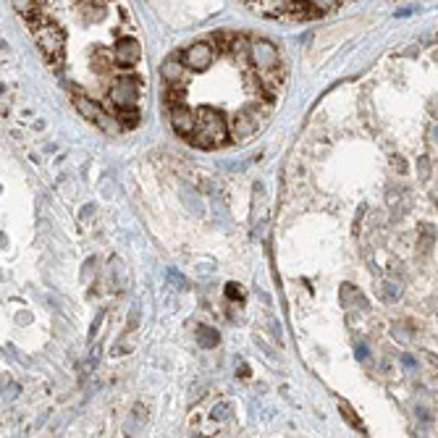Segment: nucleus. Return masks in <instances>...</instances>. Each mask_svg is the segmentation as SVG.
I'll return each mask as SVG.
<instances>
[{
	"instance_id": "obj_4",
	"label": "nucleus",
	"mask_w": 438,
	"mask_h": 438,
	"mask_svg": "<svg viewBox=\"0 0 438 438\" xmlns=\"http://www.w3.org/2000/svg\"><path fill=\"white\" fill-rule=\"evenodd\" d=\"M197 341H200V346L202 349H213L218 341H221V336H218V331L215 328H200V331H197Z\"/></svg>"
},
{
	"instance_id": "obj_6",
	"label": "nucleus",
	"mask_w": 438,
	"mask_h": 438,
	"mask_svg": "<svg viewBox=\"0 0 438 438\" xmlns=\"http://www.w3.org/2000/svg\"><path fill=\"white\" fill-rule=\"evenodd\" d=\"M339 409H341V414H344V418H346V423H349V425H352V428H357V430H362V433H365V428H362V420H357V414H354V409L349 407L346 402H341V404H339Z\"/></svg>"
},
{
	"instance_id": "obj_2",
	"label": "nucleus",
	"mask_w": 438,
	"mask_h": 438,
	"mask_svg": "<svg viewBox=\"0 0 438 438\" xmlns=\"http://www.w3.org/2000/svg\"><path fill=\"white\" fill-rule=\"evenodd\" d=\"M171 123H173V129H176V134L189 139L192 131L197 129V111H192L186 102L171 105Z\"/></svg>"
},
{
	"instance_id": "obj_1",
	"label": "nucleus",
	"mask_w": 438,
	"mask_h": 438,
	"mask_svg": "<svg viewBox=\"0 0 438 438\" xmlns=\"http://www.w3.org/2000/svg\"><path fill=\"white\" fill-rule=\"evenodd\" d=\"M226 139H231V126L226 123V118H221L210 108H200L197 111V129L192 131L189 142L202 150H215L223 147Z\"/></svg>"
},
{
	"instance_id": "obj_10",
	"label": "nucleus",
	"mask_w": 438,
	"mask_h": 438,
	"mask_svg": "<svg viewBox=\"0 0 438 438\" xmlns=\"http://www.w3.org/2000/svg\"><path fill=\"white\" fill-rule=\"evenodd\" d=\"M402 362H404L407 367H418V360H414L412 354H402Z\"/></svg>"
},
{
	"instance_id": "obj_5",
	"label": "nucleus",
	"mask_w": 438,
	"mask_h": 438,
	"mask_svg": "<svg viewBox=\"0 0 438 438\" xmlns=\"http://www.w3.org/2000/svg\"><path fill=\"white\" fill-rule=\"evenodd\" d=\"M399 294H402V289L397 286V283H391V281L381 283V289H378V297H381L383 302H393V299H399Z\"/></svg>"
},
{
	"instance_id": "obj_11",
	"label": "nucleus",
	"mask_w": 438,
	"mask_h": 438,
	"mask_svg": "<svg viewBox=\"0 0 438 438\" xmlns=\"http://www.w3.org/2000/svg\"><path fill=\"white\" fill-rule=\"evenodd\" d=\"M354 354H357V360H367V357H370L367 346H357V352H354Z\"/></svg>"
},
{
	"instance_id": "obj_9",
	"label": "nucleus",
	"mask_w": 438,
	"mask_h": 438,
	"mask_svg": "<svg viewBox=\"0 0 438 438\" xmlns=\"http://www.w3.org/2000/svg\"><path fill=\"white\" fill-rule=\"evenodd\" d=\"M428 173H430V163H428V158H420V176L428 179Z\"/></svg>"
},
{
	"instance_id": "obj_7",
	"label": "nucleus",
	"mask_w": 438,
	"mask_h": 438,
	"mask_svg": "<svg viewBox=\"0 0 438 438\" xmlns=\"http://www.w3.org/2000/svg\"><path fill=\"white\" fill-rule=\"evenodd\" d=\"M226 297L231 302H244V291H242L239 283H226Z\"/></svg>"
},
{
	"instance_id": "obj_12",
	"label": "nucleus",
	"mask_w": 438,
	"mask_h": 438,
	"mask_svg": "<svg viewBox=\"0 0 438 438\" xmlns=\"http://www.w3.org/2000/svg\"><path fill=\"white\" fill-rule=\"evenodd\" d=\"M393 160H397V163H393V165H397V171H407V165H404L399 158H393Z\"/></svg>"
},
{
	"instance_id": "obj_8",
	"label": "nucleus",
	"mask_w": 438,
	"mask_h": 438,
	"mask_svg": "<svg viewBox=\"0 0 438 438\" xmlns=\"http://www.w3.org/2000/svg\"><path fill=\"white\" fill-rule=\"evenodd\" d=\"M228 409H231V404H218V407L213 409V418H215V420H223L226 414H228Z\"/></svg>"
},
{
	"instance_id": "obj_3",
	"label": "nucleus",
	"mask_w": 438,
	"mask_h": 438,
	"mask_svg": "<svg viewBox=\"0 0 438 438\" xmlns=\"http://www.w3.org/2000/svg\"><path fill=\"white\" fill-rule=\"evenodd\" d=\"M116 121L121 129H137L139 126V111L137 108H121V111H116Z\"/></svg>"
}]
</instances>
